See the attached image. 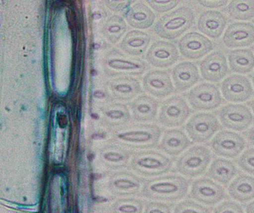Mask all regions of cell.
<instances>
[{"label":"cell","instance_id":"obj_36","mask_svg":"<svg viewBox=\"0 0 254 213\" xmlns=\"http://www.w3.org/2000/svg\"><path fill=\"white\" fill-rule=\"evenodd\" d=\"M238 164L243 170L254 175V148L246 150L239 159Z\"/></svg>","mask_w":254,"mask_h":213},{"label":"cell","instance_id":"obj_5","mask_svg":"<svg viewBox=\"0 0 254 213\" xmlns=\"http://www.w3.org/2000/svg\"><path fill=\"white\" fill-rule=\"evenodd\" d=\"M173 167L170 158L159 152L143 150L133 153L131 168L143 176H156L169 172Z\"/></svg>","mask_w":254,"mask_h":213},{"label":"cell","instance_id":"obj_16","mask_svg":"<svg viewBox=\"0 0 254 213\" xmlns=\"http://www.w3.org/2000/svg\"><path fill=\"white\" fill-rule=\"evenodd\" d=\"M177 47L168 42L158 41L149 47L146 59L149 65L157 68H167L176 63L179 59Z\"/></svg>","mask_w":254,"mask_h":213},{"label":"cell","instance_id":"obj_27","mask_svg":"<svg viewBox=\"0 0 254 213\" xmlns=\"http://www.w3.org/2000/svg\"><path fill=\"white\" fill-rule=\"evenodd\" d=\"M151 37L146 33L140 31H131L127 33L120 44L123 51L131 56H141L146 52Z\"/></svg>","mask_w":254,"mask_h":213},{"label":"cell","instance_id":"obj_37","mask_svg":"<svg viewBox=\"0 0 254 213\" xmlns=\"http://www.w3.org/2000/svg\"><path fill=\"white\" fill-rule=\"evenodd\" d=\"M155 11L163 13L172 10L178 5L180 0H146Z\"/></svg>","mask_w":254,"mask_h":213},{"label":"cell","instance_id":"obj_43","mask_svg":"<svg viewBox=\"0 0 254 213\" xmlns=\"http://www.w3.org/2000/svg\"><path fill=\"white\" fill-rule=\"evenodd\" d=\"M246 212L249 213H254V202L249 204L246 207Z\"/></svg>","mask_w":254,"mask_h":213},{"label":"cell","instance_id":"obj_29","mask_svg":"<svg viewBox=\"0 0 254 213\" xmlns=\"http://www.w3.org/2000/svg\"><path fill=\"white\" fill-rule=\"evenodd\" d=\"M230 196L237 202H246L254 199V178L240 175L230 184Z\"/></svg>","mask_w":254,"mask_h":213},{"label":"cell","instance_id":"obj_21","mask_svg":"<svg viewBox=\"0 0 254 213\" xmlns=\"http://www.w3.org/2000/svg\"><path fill=\"white\" fill-rule=\"evenodd\" d=\"M108 86L112 97L121 102H129L143 92L138 80L131 77L113 79Z\"/></svg>","mask_w":254,"mask_h":213},{"label":"cell","instance_id":"obj_13","mask_svg":"<svg viewBox=\"0 0 254 213\" xmlns=\"http://www.w3.org/2000/svg\"><path fill=\"white\" fill-rule=\"evenodd\" d=\"M190 196L200 203L214 205L225 197V189L209 178H202L194 181L191 187Z\"/></svg>","mask_w":254,"mask_h":213},{"label":"cell","instance_id":"obj_1","mask_svg":"<svg viewBox=\"0 0 254 213\" xmlns=\"http://www.w3.org/2000/svg\"><path fill=\"white\" fill-rule=\"evenodd\" d=\"M161 129L156 125L131 124L114 128L111 141L130 149L152 148L158 145Z\"/></svg>","mask_w":254,"mask_h":213},{"label":"cell","instance_id":"obj_33","mask_svg":"<svg viewBox=\"0 0 254 213\" xmlns=\"http://www.w3.org/2000/svg\"><path fill=\"white\" fill-rule=\"evenodd\" d=\"M227 11L232 19L250 20L254 18V0H231Z\"/></svg>","mask_w":254,"mask_h":213},{"label":"cell","instance_id":"obj_24","mask_svg":"<svg viewBox=\"0 0 254 213\" xmlns=\"http://www.w3.org/2000/svg\"><path fill=\"white\" fill-rule=\"evenodd\" d=\"M173 78L176 90L185 91L195 85L199 80L198 68L192 62H182L173 69Z\"/></svg>","mask_w":254,"mask_h":213},{"label":"cell","instance_id":"obj_31","mask_svg":"<svg viewBox=\"0 0 254 213\" xmlns=\"http://www.w3.org/2000/svg\"><path fill=\"white\" fill-rule=\"evenodd\" d=\"M237 173V168L233 162L223 159H218L212 164L207 175L217 182L227 184Z\"/></svg>","mask_w":254,"mask_h":213},{"label":"cell","instance_id":"obj_3","mask_svg":"<svg viewBox=\"0 0 254 213\" xmlns=\"http://www.w3.org/2000/svg\"><path fill=\"white\" fill-rule=\"evenodd\" d=\"M149 67L139 58L126 55L117 49L110 50L103 60V69L109 77H138L144 74Z\"/></svg>","mask_w":254,"mask_h":213},{"label":"cell","instance_id":"obj_35","mask_svg":"<svg viewBox=\"0 0 254 213\" xmlns=\"http://www.w3.org/2000/svg\"><path fill=\"white\" fill-rule=\"evenodd\" d=\"M174 212L176 213H208L210 210L205 207L201 206L199 204L192 201L186 200L179 203L175 208Z\"/></svg>","mask_w":254,"mask_h":213},{"label":"cell","instance_id":"obj_22","mask_svg":"<svg viewBox=\"0 0 254 213\" xmlns=\"http://www.w3.org/2000/svg\"><path fill=\"white\" fill-rule=\"evenodd\" d=\"M101 123L107 128H119L126 125L131 119L129 110L126 105L110 102L100 107Z\"/></svg>","mask_w":254,"mask_h":213},{"label":"cell","instance_id":"obj_26","mask_svg":"<svg viewBox=\"0 0 254 213\" xmlns=\"http://www.w3.org/2000/svg\"><path fill=\"white\" fill-rule=\"evenodd\" d=\"M158 107V101L147 95L139 96L130 105L133 119L140 122L153 121L156 117Z\"/></svg>","mask_w":254,"mask_h":213},{"label":"cell","instance_id":"obj_39","mask_svg":"<svg viewBox=\"0 0 254 213\" xmlns=\"http://www.w3.org/2000/svg\"><path fill=\"white\" fill-rule=\"evenodd\" d=\"M136 0H105L107 7L116 12H122L128 8Z\"/></svg>","mask_w":254,"mask_h":213},{"label":"cell","instance_id":"obj_4","mask_svg":"<svg viewBox=\"0 0 254 213\" xmlns=\"http://www.w3.org/2000/svg\"><path fill=\"white\" fill-rule=\"evenodd\" d=\"M195 23V15L189 7H182L163 16L155 25L157 34L167 40L180 37Z\"/></svg>","mask_w":254,"mask_h":213},{"label":"cell","instance_id":"obj_34","mask_svg":"<svg viewBox=\"0 0 254 213\" xmlns=\"http://www.w3.org/2000/svg\"><path fill=\"white\" fill-rule=\"evenodd\" d=\"M144 203L137 199H120L111 206L110 211L116 213H140L143 211Z\"/></svg>","mask_w":254,"mask_h":213},{"label":"cell","instance_id":"obj_32","mask_svg":"<svg viewBox=\"0 0 254 213\" xmlns=\"http://www.w3.org/2000/svg\"><path fill=\"white\" fill-rule=\"evenodd\" d=\"M127 24L123 18L113 15L107 18L102 28L104 37L112 43H116L125 35L127 31Z\"/></svg>","mask_w":254,"mask_h":213},{"label":"cell","instance_id":"obj_41","mask_svg":"<svg viewBox=\"0 0 254 213\" xmlns=\"http://www.w3.org/2000/svg\"><path fill=\"white\" fill-rule=\"evenodd\" d=\"M203 7L207 8H219L228 4L229 0H197Z\"/></svg>","mask_w":254,"mask_h":213},{"label":"cell","instance_id":"obj_7","mask_svg":"<svg viewBox=\"0 0 254 213\" xmlns=\"http://www.w3.org/2000/svg\"><path fill=\"white\" fill-rule=\"evenodd\" d=\"M190 113V108L183 97L173 96L163 103L158 116V122L163 126L168 128L182 126Z\"/></svg>","mask_w":254,"mask_h":213},{"label":"cell","instance_id":"obj_30","mask_svg":"<svg viewBox=\"0 0 254 213\" xmlns=\"http://www.w3.org/2000/svg\"><path fill=\"white\" fill-rule=\"evenodd\" d=\"M231 71L237 74H249L254 68V54L249 49L232 50L228 54Z\"/></svg>","mask_w":254,"mask_h":213},{"label":"cell","instance_id":"obj_18","mask_svg":"<svg viewBox=\"0 0 254 213\" xmlns=\"http://www.w3.org/2000/svg\"><path fill=\"white\" fill-rule=\"evenodd\" d=\"M145 91L155 97H167L174 91L170 73L167 71H151L143 78Z\"/></svg>","mask_w":254,"mask_h":213},{"label":"cell","instance_id":"obj_28","mask_svg":"<svg viewBox=\"0 0 254 213\" xmlns=\"http://www.w3.org/2000/svg\"><path fill=\"white\" fill-rule=\"evenodd\" d=\"M155 16L148 6L143 3H137L131 6L127 12L126 19L133 28L146 29L155 21Z\"/></svg>","mask_w":254,"mask_h":213},{"label":"cell","instance_id":"obj_17","mask_svg":"<svg viewBox=\"0 0 254 213\" xmlns=\"http://www.w3.org/2000/svg\"><path fill=\"white\" fill-rule=\"evenodd\" d=\"M228 47H249L254 43V25L248 22H234L225 31L222 38Z\"/></svg>","mask_w":254,"mask_h":213},{"label":"cell","instance_id":"obj_14","mask_svg":"<svg viewBox=\"0 0 254 213\" xmlns=\"http://www.w3.org/2000/svg\"><path fill=\"white\" fill-rule=\"evenodd\" d=\"M222 91L226 100L243 102L252 97L253 87L247 77L233 75L224 80L222 84Z\"/></svg>","mask_w":254,"mask_h":213},{"label":"cell","instance_id":"obj_6","mask_svg":"<svg viewBox=\"0 0 254 213\" xmlns=\"http://www.w3.org/2000/svg\"><path fill=\"white\" fill-rule=\"evenodd\" d=\"M211 158V153L207 147L195 146L179 158L176 170L188 178L199 176L205 172Z\"/></svg>","mask_w":254,"mask_h":213},{"label":"cell","instance_id":"obj_10","mask_svg":"<svg viewBox=\"0 0 254 213\" xmlns=\"http://www.w3.org/2000/svg\"><path fill=\"white\" fill-rule=\"evenodd\" d=\"M246 145L244 137L231 131H221L210 144L212 150L216 155L225 158L237 157Z\"/></svg>","mask_w":254,"mask_h":213},{"label":"cell","instance_id":"obj_11","mask_svg":"<svg viewBox=\"0 0 254 213\" xmlns=\"http://www.w3.org/2000/svg\"><path fill=\"white\" fill-rule=\"evenodd\" d=\"M143 180L132 172L121 171L110 177L109 191L116 196H138L141 194Z\"/></svg>","mask_w":254,"mask_h":213},{"label":"cell","instance_id":"obj_20","mask_svg":"<svg viewBox=\"0 0 254 213\" xmlns=\"http://www.w3.org/2000/svg\"><path fill=\"white\" fill-rule=\"evenodd\" d=\"M201 76L211 83H219L226 77L228 72V62L225 54L215 51L207 56L200 65Z\"/></svg>","mask_w":254,"mask_h":213},{"label":"cell","instance_id":"obj_19","mask_svg":"<svg viewBox=\"0 0 254 213\" xmlns=\"http://www.w3.org/2000/svg\"><path fill=\"white\" fill-rule=\"evenodd\" d=\"M133 153L116 143L106 144L100 149V162L104 167L113 170L123 169L128 166Z\"/></svg>","mask_w":254,"mask_h":213},{"label":"cell","instance_id":"obj_23","mask_svg":"<svg viewBox=\"0 0 254 213\" xmlns=\"http://www.w3.org/2000/svg\"><path fill=\"white\" fill-rule=\"evenodd\" d=\"M226 25V18L221 12L217 10H207L204 12L198 19V30L210 38H219Z\"/></svg>","mask_w":254,"mask_h":213},{"label":"cell","instance_id":"obj_15","mask_svg":"<svg viewBox=\"0 0 254 213\" xmlns=\"http://www.w3.org/2000/svg\"><path fill=\"white\" fill-rule=\"evenodd\" d=\"M181 53L190 59H198L210 53L213 44L209 39L196 32L186 34L179 42Z\"/></svg>","mask_w":254,"mask_h":213},{"label":"cell","instance_id":"obj_45","mask_svg":"<svg viewBox=\"0 0 254 213\" xmlns=\"http://www.w3.org/2000/svg\"><path fill=\"white\" fill-rule=\"evenodd\" d=\"M252 80H253L254 86V74L253 76V78H252Z\"/></svg>","mask_w":254,"mask_h":213},{"label":"cell","instance_id":"obj_8","mask_svg":"<svg viewBox=\"0 0 254 213\" xmlns=\"http://www.w3.org/2000/svg\"><path fill=\"white\" fill-rule=\"evenodd\" d=\"M185 128L194 142L204 143L219 130L220 125L214 115L202 113L192 116Z\"/></svg>","mask_w":254,"mask_h":213},{"label":"cell","instance_id":"obj_25","mask_svg":"<svg viewBox=\"0 0 254 213\" xmlns=\"http://www.w3.org/2000/svg\"><path fill=\"white\" fill-rule=\"evenodd\" d=\"M191 142L183 131L180 129H167L164 132L160 150L170 156H177L190 145Z\"/></svg>","mask_w":254,"mask_h":213},{"label":"cell","instance_id":"obj_9","mask_svg":"<svg viewBox=\"0 0 254 213\" xmlns=\"http://www.w3.org/2000/svg\"><path fill=\"white\" fill-rule=\"evenodd\" d=\"M188 101L191 107L196 110H211L222 105L220 91L214 85L202 83L188 93Z\"/></svg>","mask_w":254,"mask_h":213},{"label":"cell","instance_id":"obj_12","mask_svg":"<svg viewBox=\"0 0 254 213\" xmlns=\"http://www.w3.org/2000/svg\"><path fill=\"white\" fill-rule=\"evenodd\" d=\"M219 118L225 128L237 131L248 129L254 121L249 107L243 105H228L222 107Z\"/></svg>","mask_w":254,"mask_h":213},{"label":"cell","instance_id":"obj_40","mask_svg":"<svg viewBox=\"0 0 254 213\" xmlns=\"http://www.w3.org/2000/svg\"><path fill=\"white\" fill-rule=\"evenodd\" d=\"M215 213H243V209L237 202H225L215 209Z\"/></svg>","mask_w":254,"mask_h":213},{"label":"cell","instance_id":"obj_44","mask_svg":"<svg viewBox=\"0 0 254 213\" xmlns=\"http://www.w3.org/2000/svg\"><path fill=\"white\" fill-rule=\"evenodd\" d=\"M250 105L251 107H252V110H253V112L254 113V100L252 101V102H251Z\"/></svg>","mask_w":254,"mask_h":213},{"label":"cell","instance_id":"obj_38","mask_svg":"<svg viewBox=\"0 0 254 213\" xmlns=\"http://www.w3.org/2000/svg\"><path fill=\"white\" fill-rule=\"evenodd\" d=\"M173 205L158 202H149L145 204L146 213H170Z\"/></svg>","mask_w":254,"mask_h":213},{"label":"cell","instance_id":"obj_42","mask_svg":"<svg viewBox=\"0 0 254 213\" xmlns=\"http://www.w3.org/2000/svg\"><path fill=\"white\" fill-rule=\"evenodd\" d=\"M247 138L249 142L254 145V126L253 128H251L249 132H247Z\"/></svg>","mask_w":254,"mask_h":213},{"label":"cell","instance_id":"obj_2","mask_svg":"<svg viewBox=\"0 0 254 213\" xmlns=\"http://www.w3.org/2000/svg\"><path fill=\"white\" fill-rule=\"evenodd\" d=\"M189 181L177 175H164L143 181L141 195L151 200L176 202L188 194Z\"/></svg>","mask_w":254,"mask_h":213}]
</instances>
